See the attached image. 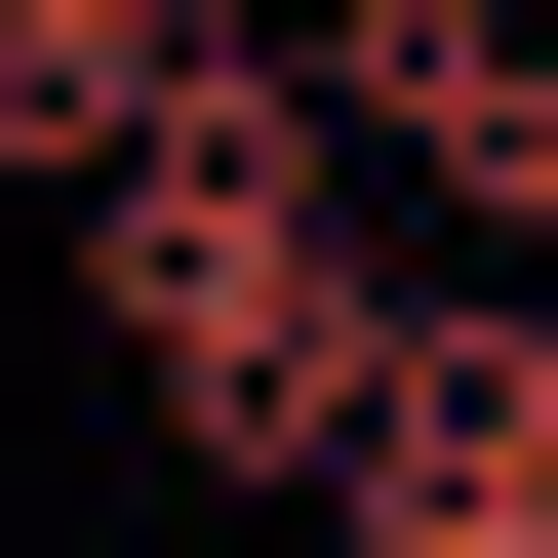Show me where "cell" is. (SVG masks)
<instances>
[{"label": "cell", "instance_id": "6da1fadb", "mask_svg": "<svg viewBox=\"0 0 558 558\" xmlns=\"http://www.w3.org/2000/svg\"><path fill=\"white\" fill-rule=\"evenodd\" d=\"M279 81L360 120V160H439L478 240H558V40H519V0H319V40H279Z\"/></svg>", "mask_w": 558, "mask_h": 558}, {"label": "cell", "instance_id": "7a4b0ae2", "mask_svg": "<svg viewBox=\"0 0 558 558\" xmlns=\"http://www.w3.org/2000/svg\"><path fill=\"white\" fill-rule=\"evenodd\" d=\"M160 120H240V0H0V160H160Z\"/></svg>", "mask_w": 558, "mask_h": 558}]
</instances>
